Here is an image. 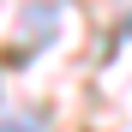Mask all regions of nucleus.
<instances>
[{
    "mask_svg": "<svg viewBox=\"0 0 132 132\" xmlns=\"http://www.w3.org/2000/svg\"><path fill=\"white\" fill-rule=\"evenodd\" d=\"M0 132H36V120H0Z\"/></svg>",
    "mask_w": 132,
    "mask_h": 132,
    "instance_id": "1",
    "label": "nucleus"
}]
</instances>
